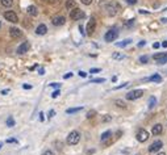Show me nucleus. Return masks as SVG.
<instances>
[{"label":"nucleus","mask_w":167,"mask_h":155,"mask_svg":"<svg viewBox=\"0 0 167 155\" xmlns=\"http://www.w3.org/2000/svg\"><path fill=\"white\" fill-rule=\"evenodd\" d=\"M95 29H96V20L93 19H91L90 21H88V24H87V30H86V34H88V36H91L93 32H95Z\"/></svg>","instance_id":"obj_8"},{"label":"nucleus","mask_w":167,"mask_h":155,"mask_svg":"<svg viewBox=\"0 0 167 155\" xmlns=\"http://www.w3.org/2000/svg\"><path fill=\"white\" fill-rule=\"evenodd\" d=\"M157 155H166L165 153H159V154H157Z\"/></svg>","instance_id":"obj_54"},{"label":"nucleus","mask_w":167,"mask_h":155,"mask_svg":"<svg viewBox=\"0 0 167 155\" xmlns=\"http://www.w3.org/2000/svg\"><path fill=\"white\" fill-rule=\"evenodd\" d=\"M100 71V68H91V74H96V72H99Z\"/></svg>","instance_id":"obj_36"},{"label":"nucleus","mask_w":167,"mask_h":155,"mask_svg":"<svg viewBox=\"0 0 167 155\" xmlns=\"http://www.w3.org/2000/svg\"><path fill=\"white\" fill-rule=\"evenodd\" d=\"M111 135H112V132H111V130H107V132H104L101 134V138H100V139H101V142H105L107 139L111 138Z\"/></svg>","instance_id":"obj_16"},{"label":"nucleus","mask_w":167,"mask_h":155,"mask_svg":"<svg viewBox=\"0 0 167 155\" xmlns=\"http://www.w3.org/2000/svg\"><path fill=\"white\" fill-rule=\"evenodd\" d=\"M38 74H39V75H44V74H45V70H44V68H39V70H38Z\"/></svg>","instance_id":"obj_44"},{"label":"nucleus","mask_w":167,"mask_h":155,"mask_svg":"<svg viewBox=\"0 0 167 155\" xmlns=\"http://www.w3.org/2000/svg\"><path fill=\"white\" fill-rule=\"evenodd\" d=\"M4 17L7 19V21H9V23H13V24H16L17 21H19V17H17V15L13 11H7L4 13Z\"/></svg>","instance_id":"obj_7"},{"label":"nucleus","mask_w":167,"mask_h":155,"mask_svg":"<svg viewBox=\"0 0 167 155\" xmlns=\"http://www.w3.org/2000/svg\"><path fill=\"white\" fill-rule=\"evenodd\" d=\"M46 32H47V28H46V25H44V24L38 25V26H37V29H36V33H37L38 36H44V34H46Z\"/></svg>","instance_id":"obj_14"},{"label":"nucleus","mask_w":167,"mask_h":155,"mask_svg":"<svg viewBox=\"0 0 167 155\" xmlns=\"http://www.w3.org/2000/svg\"><path fill=\"white\" fill-rule=\"evenodd\" d=\"M162 23H167V19H162Z\"/></svg>","instance_id":"obj_53"},{"label":"nucleus","mask_w":167,"mask_h":155,"mask_svg":"<svg viewBox=\"0 0 167 155\" xmlns=\"http://www.w3.org/2000/svg\"><path fill=\"white\" fill-rule=\"evenodd\" d=\"M79 141H80V134H79V132H77V130H72L67 135V143L69 145H77Z\"/></svg>","instance_id":"obj_1"},{"label":"nucleus","mask_w":167,"mask_h":155,"mask_svg":"<svg viewBox=\"0 0 167 155\" xmlns=\"http://www.w3.org/2000/svg\"><path fill=\"white\" fill-rule=\"evenodd\" d=\"M26 11H28V15H30V16H37L38 15V11H37V8L34 7V5H29L28 8H26Z\"/></svg>","instance_id":"obj_15"},{"label":"nucleus","mask_w":167,"mask_h":155,"mask_svg":"<svg viewBox=\"0 0 167 155\" xmlns=\"http://www.w3.org/2000/svg\"><path fill=\"white\" fill-rule=\"evenodd\" d=\"M166 57H167V53H158V54H155V55H154V60L166 58Z\"/></svg>","instance_id":"obj_21"},{"label":"nucleus","mask_w":167,"mask_h":155,"mask_svg":"<svg viewBox=\"0 0 167 155\" xmlns=\"http://www.w3.org/2000/svg\"><path fill=\"white\" fill-rule=\"evenodd\" d=\"M30 49V44L29 42H23L19 47H17V54H25L28 53V50Z\"/></svg>","instance_id":"obj_11"},{"label":"nucleus","mask_w":167,"mask_h":155,"mask_svg":"<svg viewBox=\"0 0 167 155\" xmlns=\"http://www.w3.org/2000/svg\"><path fill=\"white\" fill-rule=\"evenodd\" d=\"M50 87H53V88H61V84L59 83H51Z\"/></svg>","instance_id":"obj_34"},{"label":"nucleus","mask_w":167,"mask_h":155,"mask_svg":"<svg viewBox=\"0 0 167 155\" xmlns=\"http://www.w3.org/2000/svg\"><path fill=\"white\" fill-rule=\"evenodd\" d=\"M136 137H137L138 142H146L149 139V133H147V130H145V129H139Z\"/></svg>","instance_id":"obj_6"},{"label":"nucleus","mask_w":167,"mask_h":155,"mask_svg":"<svg viewBox=\"0 0 167 155\" xmlns=\"http://www.w3.org/2000/svg\"><path fill=\"white\" fill-rule=\"evenodd\" d=\"M93 114H95V111L88 112V114H87V117H88V118H92V117H93Z\"/></svg>","instance_id":"obj_40"},{"label":"nucleus","mask_w":167,"mask_h":155,"mask_svg":"<svg viewBox=\"0 0 167 155\" xmlns=\"http://www.w3.org/2000/svg\"><path fill=\"white\" fill-rule=\"evenodd\" d=\"M160 46H163V47H167V41H163L162 44H160Z\"/></svg>","instance_id":"obj_47"},{"label":"nucleus","mask_w":167,"mask_h":155,"mask_svg":"<svg viewBox=\"0 0 167 155\" xmlns=\"http://www.w3.org/2000/svg\"><path fill=\"white\" fill-rule=\"evenodd\" d=\"M66 8H67L69 11L74 9L75 8V0H67V1H66Z\"/></svg>","instance_id":"obj_18"},{"label":"nucleus","mask_w":167,"mask_h":155,"mask_svg":"<svg viewBox=\"0 0 167 155\" xmlns=\"http://www.w3.org/2000/svg\"><path fill=\"white\" fill-rule=\"evenodd\" d=\"M0 26H1V24H0Z\"/></svg>","instance_id":"obj_56"},{"label":"nucleus","mask_w":167,"mask_h":155,"mask_svg":"<svg viewBox=\"0 0 167 155\" xmlns=\"http://www.w3.org/2000/svg\"><path fill=\"white\" fill-rule=\"evenodd\" d=\"M42 155H54V153H53L51 150H46L44 154H42Z\"/></svg>","instance_id":"obj_35"},{"label":"nucleus","mask_w":167,"mask_h":155,"mask_svg":"<svg viewBox=\"0 0 167 155\" xmlns=\"http://www.w3.org/2000/svg\"><path fill=\"white\" fill-rule=\"evenodd\" d=\"M61 95V92H59V90H57V91H54L53 93H51V97H53V99H55V97H58Z\"/></svg>","instance_id":"obj_29"},{"label":"nucleus","mask_w":167,"mask_h":155,"mask_svg":"<svg viewBox=\"0 0 167 155\" xmlns=\"http://www.w3.org/2000/svg\"><path fill=\"white\" fill-rule=\"evenodd\" d=\"M145 45H146V42H145V41H141V42L138 44V46H145Z\"/></svg>","instance_id":"obj_48"},{"label":"nucleus","mask_w":167,"mask_h":155,"mask_svg":"<svg viewBox=\"0 0 167 155\" xmlns=\"http://www.w3.org/2000/svg\"><path fill=\"white\" fill-rule=\"evenodd\" d=\"M104 82H105V79L98 78V79H92V80H91V83H104Z\"/></svg>","instance_id":"obj_27"},{"label":"nucleus","mask_w":167,"mask_h":155,"mask_svg":"<svg viewBox=\"0 0 167 155\" xmlns=\"http://www.w3.org/2000/svg\"><path fill=\"white\" fill-rule=\"evenodd\" d=\"M147 60H149V58L146 55H145V57H139V62H141V63H147Z\"/></svg>","instance_id":"obj_30"},{"label":"nucleus","mask_w":167,"mask_h":155,"mask_svg":"<svg viewBox=\"0 0 167 155\" xmlns=\"http://www.w3.org/2000/svg\"><path fill=\"white\" fill-rule=\"evenodd\" d=\"M139 13H145V15H147V11H144V9H141V11H139Z\"/></svg>","instance_id":"obj_51"},{"label":"nucleus","mask_w":167,"mask_h":155,"mask_svg":"<svg viewBox=\"0 0 167 155\" xmlns=\"http://www.w3.org/2000/svg\"><path fill=\"white\" fill-rule=\"evenodd\" d=\"M58 0H49V3H51V4H54V3H57Z\"/></svg>","instance_id":"obj_52"},{"label":"nucleus","mask_w":167,"mask_h":155,"mask_svg":"<svg viewBox=\"0 0 167 155\" xmlns=\"http://www.w3.org/2000/svg\"><path fill=\"white\" fill-rule=\"evenodd\" d=\"M54 114H55V112H54V111H50V112H49V118H51V117L54 116Z\"/></svg>","instance_id":"obj_45"},{"label":"nucleus","mask_w":167,"mask_h":155,"mask_svg":"<svg viewBox=\"0 0 167 155\" xmlns=\"http://www.w3.org/2000/svg\"><path fill=\"white\" fill-rule=\"evenodd\" d=\"M150 80H151V82H154V83H160V82H162V78H160V75L154 74L153 76L150 78Z\"/></svg>","instance_id":"obj_20"},{"label":"nucleus","mask_w":167,"mask_h":155,"mask_svg":"<svg viewBox=\"0 0 167 155\" xmlns=\"http://www.w3.org/2000/svg\"><path fill=\"white\" fill-rule=\"evenodd\" d=\"M142 95H144V91L142 90H133V91H130V92L126 93V99L128 100H137V99H139V97H142Z\"/></svg>","instance_id":"obj_4"},{"label":"nucleus","mask_w":167,"mask_h":155,"mask_svg":"<svg viewBox=\"0 0 167 155\" xmlns=\"http://www.w3.org/2000/svg\"><path fill=\"white\" fill-rule=\"evenodd\" d=\"M155 103H157V99L155 97H150V100H149V108H153L154 105H155Z\"/></svg>","instance_id":"obj_24"},{"label":"nucleus","mask_w":167,"mask_h":155,"mask_svg":"<svg viewBox=\"0 0 167 155\" xmlns=\"http://www.w3.org/2000/svg\"><path fill=\"white\" fill-rule=\"evenodd\" d=\"M111 116H108V114H107V116H105L104 118H103V122H108V121H111Z\"/></svg>","instance_id":"obj_33"},{"label":"nucleus","mask_w":167,"mask_h":155,"mask_svg":"<svg viewBox=\"0 0 167 155\" xmlns=\"http://www.w3.org/2000/svg\"><path fill=\"white\" fill-rule=\"evenodd\" d=\"M117 37H118V32H117V29H116V28H113V29L108 30L104 38H105V41H107V42H113Z\"/></svg>","instance_id":"obj_5"},{"label":"nucleus","mask_w":167,"mask_h":155,"mask_svg":"<svg viewBox=\"0 0 167 155\" xmlns=\"http://www.w3.org/2000/svg\"><path fill=\"white\" fill-rule=\"evenodd\" d=\"M39 120H41V121H44V120H45V117H44V113H39Z\"/></svg>","instance_id":"obj_49"},{"label":"nucleus","mask_w":167,"mask_h":155,"mask_svg":"<svg viewBox=\"0 0 167 155\" xmlns=\"http://www.w3.org/2000/svg\"><path fill=\"white\" fill-rule=\"evenodd\" d=\"M118 4L117 3H108L107 5H105V11H107V13L109 15V16H114V15L117 13V11H118Z\"/></svg>","instance_id":"obj_3"},{"label":"nucleus","mask_w":167,"mask_h":155,"mask_svg":"<svg viewBox=\"0 0 167 155\" xmlns=\"http://www.w3.org/2000/svg\"><path fill=\"white\" fill-rule=\"evenodd\" d=\"M23 87L25 88V90H30V88H32V86H30V84H24Z\"/></svg>","instance_id":"obj_43"},{"label":"nucleus","mask_w":167,"mask_h":155,"mask_svg":"<svg viewBox=\"0 0 167 155\" xmlns=\"http://www.w3.org/2000/svg\"><path fill=\"white\" fill-rule=\"evenodd\" d=\"M159 46H160V44H158V42H155V44H153V47H154V49H158Z\"/></svg>","instance_id":"obj_46"},{"label":"nucleus","mask_w":167,"mask_h":155,"mask_svg":"<svg viewBox=\"0 0 167 155\" xmlns=\"http://www.w3.org/2000/svg\"><path fill=\"white\" fill-rule=\"evenodd\" d=\"M162 147H163L162 141H155V142H153V143L150 145V147H149V151H150V153H155V151H159Z\"/></svg>","instance_id":"obj_9"},{"label":"nucleus","mask_w":167,"mask_h":155,"mask_svg":"<svg viewBox=\"0 0 167 155\" xmlns=\"http://www.w3.org/2000/svg\"><path fill=\"white\" fill-rule=\"evenodd\" d=\"M112 58H113V59H124V58H125V55H124L123 53H113Z\"/></svg>","instance_id":"obj_22"},{"label":"nucleus","mask_w":167,"mask_h":155,"mask_svg":"<svg viewBox=\"0 0 167 155\" xmlns=\"http://www.w3.org/2000/svg\"><path fill=\"white\" fill-rule=\"evenodd\" d=\"M1 93H3V95H7V93H8V90H4V91H1Z\"/></svg>","instance_id":"obj_50"},{"label":"nucleus","mask_w":167,"mask_h":155,"mask_svg":"<svg viewBox=\"0 0 167 155\" xmlns=\"http://www.w3.org/2000/svg\"><path fill=\"white\" fill-rule=\"evenodd\" d=\"M128 84H129V83H124V84H123V86H118V87H114V90H120V88H124V87H126V86H128Z\"/></svg>","instance_id":"obj_39"},{"label":"nucleus","mask_w":167,"mask_h":155,"mask_svg":"<svg viewBox=\"0 0 167 155\" xmlns=\"http://www.w3.org/2000/svg\"><path fill=\"white\" fill-rule=\"evenodd\" d=\"M83 17H84V12L77 7L70 11V19L71 20H80V19H83Z\"/></svg>","instance_id":"obj_2"},{"label":"nucleus","mask_w":167,"mask_h":155,"mask_svg":"<svg viewBox=\"0 0 167 155\" xmlns=\"http://www.w3.org/2000/svg\"><path fill=\"white\" fill-rule=\"evenodd\" d=\"M83 107H78V108H69L67 111H66V113L67 114H72V113H77V112H80Z\"/></svg>","instance_id":"obj_19"},{"label":"nucleus","mask_w":167,"mask_h":155,"mask_svg":"<svg viewBox=\"0 0 167 155\" xmlns=\"http://www.w3.org/2000/svg\"><path fill=\"white\" fill-rule=\"evenodd\" d=\"M51 23H53V25H55V26H61V25H63V24L66 23V19L63 16L57 15V16H54L53 19H51Z\"/></svg>","instance_id":"obj_10"},{"label":"nucleus","mask_w":167,"mask_h":155,"mask_svg":"<svg viewBox=\"0 0 167 155\" xmlns=\"http://www.w3.org/2000/svg\"><path fill=\"white\" fill-rule=\"evenodd\" d=\"M133 24H134V20H128L125 23V26L126 28H130V26H133Z\"/></svg>","instance_id":"obj_28"},{"label":"nucleus","mask_w":167,"mask_h":155,"mask_svg":"<svg viewBox=\"0 0 167 155\" xmlns=\"http://www.w3.org/2000/svg\"><path fill=\"white\" fill-rule=\"evenodd\" d=\"M79 76H82V78H86L87 76V74L84 71H79Z\"/></svg>","instance_id":"obj_38"},{"label":"nucleus","mask_w":167,"mask_h":155,"mask_svg":"<svg viewBox=\"0 0 167 155\" xmlns=\"http://www.w3.org/2000/svg\"><path fill=\"white\" fill-rule=\"evenodd\" d=\"M71 76H72V72H67V74H66L63 78H65V79H69V78H71Z\"/></svg>","instance_id":"obj_41"},{"label":"nucleus","mask_w":167,"mask_h":155,"mask_svg":"<svg viewBox=\"0 0 167 155\" xmlns=\"http://www.w3.org/2000/svg\"><path fill=\"white\" fill-rule=\"evenodd\" d=\"M80 1H82V3H83V4H84V5H90V4H91V3H92V0H80Z\"/></svg>","instance_id":"obj_32"},{"label":"nucleus","mask_w":167,"mask_h":155,"mask_svg":"<svg viewBox=\"0 0 167 155\" xmlns=\"http://www.w3.org/2000/svg\"><path fill=\"white\" fill-rule=\"evenodd\" d=\"M7 142H8V143H15V142H17V139H15V138H9V139H7Z\"/></svg>","instance_id":"obj_37"},{"label":"nucleus","mask_w":167,"mask_h":155,"mask_svg":"<svg viewBox=\"0 0 167 155\" xmlns=\"http://www.w3.org/2000/svg\"><path fill=\"white\" fill-rule=\"evenodd\" d=\"M116 105L118 108H125L126 105H125V103L124 101H121V100H116Z\"/></svg>","instance_id":"obj_26"},{"label":"nucleus","mask_w":167,"mask_h":155,"mask_svg":"<svg viewBox=\"0 0 167 155\" xmlns=\"http://www.w3.org/2000/svg\"><path fill=\"white\" fill-rule=\"evenodd\" d=\"M162 130H163V126L160 124H155L153 126V129H151V133H153V135H159L162 133Z\"/></svg>","instance_id":"obj_13"},{"label":"nucleus","mask_w":167,"mask_h":155,"mask_svg":"<svg viewBox=\"0 0 167 155\" xmlns=\"http://www.w3.org/2000/svg\"><path fill=\"white\" fill-rule=\"evenodd\" d=\"M166 62H167V57H166V58H162V59H158V60H157L158 65H165Z\"/></svg>","instance_id":"obj_31"},{"label":"nucleus","mask_w":167,"mask_h":155,"mask_svg":"<svg viewBox=\"0 0 167 155\" xmlns=\"http://www.w3.org/2000/svg\"><path fill=\"white\" fill-rule=\"evenodd\" d=\"M0 1H1V4L4 5V7H11L13 0H0Z\"/></svg>","instance_id":"obj_23"},{"label":"nucleus","mask_w":167,"mask_h":155,"mask_svg":"<svg viewBox=\"0 0 167 155\" xmlns=\"http://www.w3.org/2000/svg\"><path fill=\"white\" fill-rule=\"evenodd\" d=\"M130 42H132V39H124V41H121V42H117L116 46H118V47H125V46H128Z\"/></svg>","instance_id":"obj_17"},{"label":"nucleus","mask_w":167,"mask_h":155,"mask_svg":"<svg viewBox=\"0 0 167 155\" xmlns=\"http://www.w3.org/2000/svg\"><path fill=\"white\" fill-rule=\"evenodd\" d=\"M1 146H3V143H1V142H0V148H1Z\"/></svg>","instance_id":"obj_55"},{"label":"nucleus","mask_w":167,"mask_h":155,"mask_svg":"<svg viewBox=\"0 0 167 155\" xmlns=\"http://www.w3.org/2000/svg\"><path fill=\"white\" fill-rule=\"evenodd\" d=\"M7 126H9V127L15 126V120H13V117H8V118H7Z\"/></svg>","instance_id":"obj_25"},{"label":"nucleus","mask_w":167,"mask_h":155,"mask_svg":"<svg viewBox=\"0 0 167 155\" xmlns=\"http://www.w3.org/2000/svg\"><path fill=\"white\" fill-rule=\"evenodd\" d=\"M9 34L12 38H20L23 36V32L19 29V28H11L9 29Z\"/></svg>","instance_id":"obj_12"},{"label":"nucleus","mask_w":167,"mask_h":155,"mask_svg":"<svg viewBox=\"0 0 167 155\" xmlns=\"http://www.w3.org/2000/svg\"><path fill=\"white\" fill-rule=\"evenodd\" d=\"M126 3H128V4H136L137 0H126Z\"/></svg>","instance_id":"obj_42"}]
</instances>
